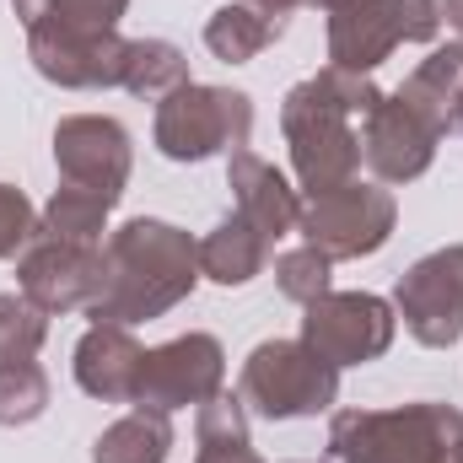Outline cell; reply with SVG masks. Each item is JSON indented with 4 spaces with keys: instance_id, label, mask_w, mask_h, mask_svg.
I'll return each mask as SVG.
<instances>
[{
    "instance_id": "1",
    "label": "cell",
    "mask_w": 463,
    "mask_h": 463,
    "mask_svg": "<svg viewBox=\"0 0 463 463\" xmlns=\"http://www.w3.org/2000/svg\"><path fill=\"white\" fill-rule=\"evenodd\" d=\"M200 275V242L167 222H129L109 237L103 248V297L87 307L98 324H140L167 307H178L194 291Z\"/></svg>"
},
{
    "instance_id": "2",
    "label": "cell",
    "mask_w": 463,
    "mask_h": 463,
    "mask_svg": "<svg viewBox=\"0 0 463 463\" xmlns=\"http://www.w3.org/2000/svg\"><path fill=\"white\" fill-rule=\"evenodd\" d=\"M383 103V92L366 76L350 71H324L313 81H302L286 98V140H291V162L307 194H329L355 178L361 167V135L350 129V118L372 114Z\"/></svg>"
},
{
    "instance_id": "3",
    "label": "cell",
    "mask_w": 463,
    "mask_h": 463,
    "mask_svg": "<svg viewBox=\"0 0 463 463\" xmlns=\"http://www.w3.org/2000/svg\"><path fill=\"white\" fill-rule=\"evenodd\" d=\"M340 463H453L463 448V415L448 404L404 410H345L329 431Z\"/></svg>"
},
{
    "instance_id": "4",
    "label": "cell",
    "mask_w": 463,
    "mask_h": 463,
    "mask_svg": "<svg viewBox=\"0 0 463 463\" xmlns=\"http://www.w3.org/2000/svg\"><path fill=\"white\" fill-rule=\"evenodd\" d=\"M340 393V366H329L307 340H269L248 355L237 399L269 420H297L329 410Z\"/></svg>"
},
{
    "instance_id": "5",
    "label": "cell",
    "mask_w": 463,
    "mask_h": 463,
    "mask_svg": "<svg viewBox=\"0 0 463 463\" xmlns=\"http://www.w3.org/2000/svg\"><path fill=\"white\" fill-rule=\"evenodd\" d=\"M253 129V109L242 92L184 81L156 109V146L173 162H205L216 151H242Z\"/></svg>"
},
{
    "instance_id": "6",
    "label": "cell",
    "mask_w": 463,
    "mask_h": 463,
    "mask_svg": "<svg viewBox=\"0 0 463 463\" xmlns=\"http://www.w3.org/2000/svg\"><path fill=\"white\" fill-rule=\"evenodd\" d=\"M297 227L307 232V242L329 259H361L377 253L393 232V194L372 189V184H340L329 194H313V205L302 211Z\"/></svg>"
},
{
    "instance_id": "7",
    "label": "cell",
    "mask_w": 463,
    "mask_h": 463,
    "mask_svg": "<svg viewBox=\"0 0 463 463\" xmlns=\"http://www.w3.org/2000/svg\"><path fill=\"white\" fill-rule=\"evenodd\" d=\"M302 340L329 366H355V361H372L388 350L393 313L383 297H366V291H324L318 302H307Z\"/></svg>"
},
{
    "instance_id": "8",
    "label": "cell",
    "mask_w": 463,
    "mask_h": 463,
    "mask_svg": "<svg viewBox=\"0 0 463 463\" xmlns=\"http://www.w3.org/2000/svg\"><path fill=\"white\" fill-rule=\"evenodd\" d=\"M22 297L43 313L92 307L103 297V253L87 242H65L49 232H33V248L22 259Z\"/></svg>"
},
{
    "instance_id": "9",
    "label": "cell",
    "mask_w": 463,
    "mask_h": 463,
    "mask_svg": "<svg viewBox=\"0 0 463 463\" xmlns=\"http://www.w3.org/2000/svg\"><path fill=\"white\" fill-rule=\"evenodd\" d=\"M399 313L420 345L442 350L458 345L463 335V248H437L426 253L404 280H399Z\"/></svg>"
},
{
    "instance_id": "10",
    "label": "cell",
    "mask_w": 463,
    "mask_h": 463,
    "mask_svg": "<svg viewBox=\"0 0 463 463\" xmlns=\"http://www.w3.org/2000/svg\"><path fill=\"white\" fill-rule=\"evenodd\" d=\"M222 345L211 335H184L173 345L151 350L146 366H140V388H135V404L140 410H178V404H211L222 393Z\"/></svg>"
},
{
    "instance_id": "11",
    "label": "cell",
    "mask_w": 463,
    "mask_h": 463,
    "mask_svg": "<svg viewBox=\"0 0 463 463\" xmlns=\"http://www.w3.org/2000/svg\"><path fill=\"white\" fill-rule=\"evenodd\" d=\"M54 162H60L71 189H87V194L114 205L124 194V178H129V135L114 118L76 114L54 129Z\"/></svg>"
},
{
    "instance_id": "12",
    "label": "cell",
    "mask_w": 463,
    "mask_h": 463,
    "mask_svg": "<svg viewBox=\"0 0 463 463\" xmlns=\"http://www.w3.org/2000/svg\"><path fill=\"white\" fill-rule=\"evenodd\" d=\"M361 124H366V135H361V156H366V167H372L377 178H388V184H410V178H420V173L431 167V156H437V140H442V129L426 124V118L415 114L399 92L383 98Z\"/></svg>"
},
{
    "instance_id": "13",
    "label": "cell",
    "mask_w": 463,
    "mask_h": 463,
    "mask_svg": "<svg viewBox=\"0 0 463 463\" xmlns=\"http://www.w3.org/2000/svg\"><path fill=\"white\" fill-rule=\"evenodd\" d=\"M329 11V60L335 71L366 76L372 65H383L393 54L399 38V5L393 0H307Z\"/></svg>"
},
{
    "instance_id": "14",
    "label": "cell",
    "mask_w": 463,
    "mask_h": 463,
    "mask_svg": "<svg viewBox=\"0 0 463 463\" xmlns=\"http://www.w3.org/2000/svg\"><path fill=\"white\" fill-rule=\"evenodd\" d=\"M227 173H232V194H237V216L259 232L269 248L302 222V205H297L291 184H286L264 156H253V151H232Z\"/></svg>"
},
{
    "instance_id": "15",
    "label": "cell",
    "mask_w": 463,
    "mask_h": 463,
    "mask_svg": "<svg viewBox=\"0 0 463 463\" xmlns=\"http://www.w3.org/2000/svg\"><path fill=\"white\" fill-rule=\"evenodd\" d=\"M140 366H146V350L135 345L118 324H98L76 345V383L92 399H103V404H135Z\"/></svg>"
},
{
    "instance_id": "16",
    "label": "cell",
    "mask_w": 463,
    "mask_h": 463,
    "mask_svg": "<svg viewBox=\"0 0 463 463\" xmlns=\"http://www.w3.org/2000/svg\"><path fill=\"white\" fill-rule=\"evenodd\" d=\"M129 0H16V16L33 43H81L114 33Z\"/></svg>"
},
{
    "instance_id": "17",
    "label": "cell",
    "mask_w": 463,
    "mask_h": 463,
    "mask_svg": "<svg viewBox=\"0 0 463 463\" xmlns=\"http://www.w3.org/2000/svg\"><path fill=\"white\" fill-rule=\"evenodd\" d=\"M264 259H269V242L248 227L237 211H232L227 222L200 242V269H205L211 280H222V286H242V280H253V275L264 269Z\"/></svg>"
},
{
    "instance_id": "18",
    "label": "cell",
    "mask_w": 463,
    "mask_h": 463,
    "mask_svg": "<svg viewBox=\"0 0 463 463\" xmlns=\"http://www.w3.org/2000/svg\"><path fill=\"white\" fill-rule=\"evenodd\" d=\"M167 448H173L167 415L135 404V415H124L118 426H109L98 437V458L92 463H167Z\"/></svg>"
},
{
    "instance_id": "19",
    "label": "cell",
    "mask_w": 463,
    "mask_h": 463,
    "mask_svg": "<svg viewBox=\"0 0 463 463\" xmlns=\"http://www.w3.org/2000/svg\"><path fill=\"white\" fill-rule=\"evenodd\" d=\"M275 38H280V22L259 16L253 5H222V11L205 22V43H211V54H216V60H232V65L264 54Z\"/></svg>"
},
{
    "instance_id": "20",
    "label": "cell",
    "mask_w": 463,
    "mask_h": 463,
    "mask_svg": "<svg viewBox=\"0 0 463 463\" xmlns=\"http://www.w3.org/2000/svg\"><path fill=\"white\" fill-rule=\"evenodd\" d=\"M189 81V65H184V54L173 49V43H162V38H140V43H129L124 49V92H140V98H167V92H178Z\"/></svg>"
},
{
    "instance_id": "21",
    "label": "cell",
    "mask_w": 463,
    "mask_h": 463,
    "mask_svg": "<svg viewBox=\"0 0 463 463\" xmlns=\"http://www.w3.org/2000/svg\"><path fill=\"white\" fill-rule=\"evenodd\" d=\"M200 463H259L248 448V420H242V399L216 393L200 410Z\"/></svg>"
},
{
    "instance_id": "22",
    "label": "cell",
    "mask_w": 463,
    "mask_h": 463,
    "mask_svg": "<svg viewBox=\"0 0 463 463\" xmlns=\"http://www.w3.org/2000/svg\"><path fill=\"white\" fill-rule=\"evenodd\" d=\"M109 200H98V194H87V189H60L54 200H49V211H43V227L49 237H65V242H87V248H98V237L109 227Z\"/></svg>"
},
{
    "instance_id": "23",
    "label": "cell",
    "mask_w": 463,
    "mask_h": 463,
    "mask_svg": "<svg viewBox=\"0 0 463 463\" xmlns=\"http://www.w3.org/2000/svg\"><path fill=\"white\" fill-rule=\"evenodd\" d=\"M43 404H49V377L38 361L0 366V426H27L43 415Z\"/></svg>"
},
{
    "instance_id": "24",
    "label": "cell",
    "mask_w": 463,
    "mask_h": 463,
    "mask_svg": "<svg viewBox=\"0 0 463 463\" xmlns=\"http://www.w3.org/2000/svg\"><path fill=\"white\" fill-rule=\"evenodd\" d=\"M49 324H43V307H33L27 297H0V366H16V361H33L43 345Z\"/></svg>"
},
{
    "instance_id": "25",
    "label": "cell",
    "mask_w": 463,
    "mask_h": 463,
    "mask_svg": "<svg viewBox=\"0 0 463 463\" xmlns=\"http://www.w3.org/2000/svg\"><path fill=\"white\" fill-rule=\"evenodd\" d=\"M275 280H280V291L291 297V302H318L324 291H329V253H318L313 242L307 248H291V253H280L275 259Z\"/></svg>"
},
{
    "instance_id": "26",
    "label": "cell",
    "mask_w": 463,
    "mask_h": 463,
    "mask_svg": "<svg viewBox=\"0 0 463 463\" xmlns=\"http://www.w3.org/2000/svg\"><path fill=\"white\" fill-rule=\"evenodd\" d=\"M33 205L22 200V189L0 184V259H11L22 242H33Z\"/></svg>"
},
{
    "instance_id": "27",
    "label": "cell",
    "mask_w": 463,
    "mask_h": 463,
    "mask_svg": "<svg viewBox=\"0 0 463 463\" xmlns=\"http://www.w3.org/2000/svg\"><path fill=\"white\" fill-rule=\"evenodd\" d=\"M393 5H399V38L404 43L437 38V27H442V5L437 0H393Z\"/></svg>"
},
{
    "instance_id": "28",
    "label": "cell",
    "mask_w": 463,
    "mask_h": 463,
    "mask_svg": "<svg viewBox=\"0 0 463 463\" xmlns=\"http://www.w3.org/2000/svg\"><path fill=\"white\" fill-rule=\"evenodd\" d=\"M242 5H253L259 16H269V22H280V27H286V16H291L297 5H307V0H242Z\"/></svg>"
},
{
    "instance_id": "29",
    "label": "cell",
    "mask_w": 463,
    "mask_h": 463,
    "mask_svg": "<svg viewBox=\"0 0 463 463\" xmlns=\"http://www.w3.org/2000/svg\"><path fill=\"white\" fill-rule=\"evenodd\" d=\"M442 16H448V22L463 33V0H442Z\"/></svg>"
},
{
    "instance_id": "30",
    "label": "cell",
    "mask_w": 463,
    "mask_h": 463,
    "mask_svg": "<svg viewBox=\"0 0 463 463\" xmlns=\"http://www.w3.org/2000/svg\"><path fill=\"white\" fill-rule=\"evenodd\" d=\"M458 124H463V98H458Z\"/></svg>"
},
{
    "instance_id": "31",
    "label": "cell",
    "mask_w": 463,
    "mask_h": 463,
    "mask_svg": "<svg viewBox=\"0 0 463 463\" xmlns=\"http://www.w3.org/2000/svg\"><path fill=\"white\" fill-rule=\"evenodd\" d=\"M453 463H463V448H458V458H453Z\"/></svg>"
}]
</instances>
